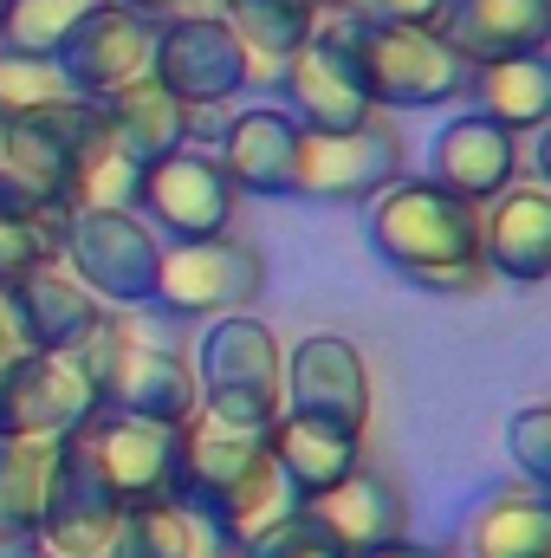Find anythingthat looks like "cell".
Listing matches in <instances>:
<instances>
[{
	"instance_id": "cell-27",
	"label": "cell",
	"mask_w": 551,
	"mask_h": 558,
	"mask_svg": "<svg viewBox=\"0 0 551 558\" xmlns=\"http://www.w3.org/2000/svg\"><path fill=\"white\" fill-rule=\"evenodd\" d=\"M461 105L480 111V118H493V124L513 131V137H532V131L551 118V59L546 52H532V59H493V65H474Z\"/></svg>"
},
{
	"instance_id": "cell-24",
	"label": "cell",
	"mask_w": 551,
	"mask_h": 558,
	"mask_svg": "<svg viewBox=\"0 0 551 558\" xmlns=\"http://www.w3.org/2000/svg\"><path fill=\"white\" fill-rule=\"evenodd\" d=\"M267 448H273L285 487H292V507L331 494L364 461V435L357 428H338V422H318V416H292V410H279V422L267 428Z\"/></svg>"
},
{
	"instance_id": "cell-28",
	"label": "cell",
	"mask_w": 551,
	"mask_h": 558,
	"mask_svg": "<svg viewBox=\"0 0 551 558\" xmlns=\"http://www.w3.org/2000/svg\"><path fill=\"white\" fill-rule=\"evenodd\" d=\"M105 558H234V546L188 507V500H149L124 507Z\"/></svg>"
},
{
	"instance_id": "cell-14",
	"label": "cell",
	"mask_w": 551,
	"mask_h": 558,
	"mask_svg": "<svg viewBox=\"0 0 551 558\" xmlns=\"http://www.w3.org/2000/svg\"><path fill=\"white\" fill-rule=\"evenodd\" d=\"M98 416V397L78 371V357L59 351H20L0 364V441H33L52 448L78 422Z\"/></svg>"
},
{
	"instance_id": "cell-22",
	"label": "cell",
	"mask_w": 551,
	"mask_h": 558,
	"mask_svg": "<svg viewBox=\"0 0 551 558\" xmlns=\"http://www.w3.org/2000/svg\"><path fill=\"white\" fill-rule=\"evenodd\" d=\"M292 149H298V124L279 105H234L221 137H215V162L234 182V195L285 202L292 195Z\"/></svg>"
},
{
	"instance_id": "cell-8",
	"label": "cell",
	"mask_w": 551,
	"mask_h": 558,
	"mask_svg": "<svg viewBox=\"0 0 551 558\" xmlns=\"http://www.w3.org/2000/svg\"><path fill=\"white\" fill-rule=\"evenodd\" d=\"M351 59L377 111L415 118V111H448L467 92V72L454 46L434 26H357L351 20Z\"/></svg>"
},
{
	"instance_id": "cell-39",
	"label": "cell",
	"mask_w": 551,
	"mask_h": 558,
	"mask_svg": "<svg viewBox=\"0 0 551 558\" xmlns=\"http://www.w3.org/2000/svg\"><path fill=\"white\" fill-rule=\"evenodd\" d=\"M0 558H7V553H0Z\"/></svg>"
},
{
	"instance_id": "cell-11",
	"label": "cell",
	"mask_w": 551,
	"mask_h": 558,
	"mask_svg": "<svg viewBox=\"0 0 551 558\" xmlns=\"http://www.w3.org/2000/svg\"><path fill=\"white\" fill-rule=\"evenodd\" d=\"M118 494L105 487L91 448H85V422L72 435H59L46 448V494H39V533L33 553L39 558H105L111 533H118Z\"/></svg>"
},
{
	"instance_id": "cell-25",
	"label": "cell",
	"mask_w": 551,
	"mask_h": 558,
	"mask_svg": "<svg viewBox=\"0 0 551 558\" xmlns=\"http://www.w3.org/2000/svg\"><path fill=\"white\" fill-rule=\"evenodd\" d=\"M454 558H551V500L546 487H500L487 494L467 526H461V546Z\"/></svg>"
},
{
	"instance_id": "cell-38",
	"label": "cell",
	"mask_w": 551,
	"mask_h": 558,
	"mask_svg": "<svg viewBox=\"0 0 551 558\" xmlns=\"http://www.w3.org/2000/svg\"><path fill=\"white\" fill-rule=\"evenodd\" d=\"M285 7H298V13H331V0H285Z\"/></svg>"
},
{
	"instance_id": "cell-31",
	"label": "cell",
	"mask_w": 551,
	"mask_h": 558,
	"mask_svg": "<svg viewBox=\"0 0 551 558\" xmlns=\"http://www.w3.org/2000/svg\"><path fill=\"white\" fill-rule=\"evenodd\" d=\"M59 228H65V215H39V208L0 202V292L13 279H26L33 267L59 260Z\"/></svg>"
},
{
	"instance_id": "cell-16",
	"label": "cell",
	"mask_w": 551,
	"mask_h": 558,
	"mask_svg": "<svg viewBox=\"0 0 551 558\" xmlns=\"http://www.w3.org/2000/svg\"><path fill=\"white\" fill-rule=\"evenodd\" d=\"M85 448H91L105 487L118 494V507L175 500V474H182V428L175 422L98 410V416L85 422Z\"/></svg>"
},
{
	"instance_id": "cell-21",
	"label": "cell",
	"mask_w": 551,
	"mask_h": 558,
	"mask_svg": "<svg viewBox=\"0 0 551 558\" xmlns=\"http://www.w3.org/2000/svg\"><path fill=\"white\" fill-rule=\"evenodd\" d=\"M7 312H13V331H20L26 351H59V357H72V351L105 325L111 305L91 299L78 279L52 260V267H33L26 279L7 286Z\"/></svg>"
},
{
	"instance_id": "cell-33",
	"label": "cell",
	"mask_w": 551,
	"mask_h": 558,
	"mask_svg": "<svg viewBox=\"0 0 551 558\" xmlns=\"http://www.w3.org/2000/svg\"><path fill=\"white\" fill-rule=\"evenodd\" d=\"M506 454H513V468H519L526 487H551V410L546 403L513 410V422H506Z\"/></svg>"
},
{
	"instance_id": "cell-20",
	"label": "cell",
	"mask_w": 551,
	"mask_h": 558,
	"mask_svg": "<svg viewBox=\"0 0 551 558\" xmlns=\"http://www.w3.org/2000/svg\"><path fill=\"white\" fill-rule=\"evenodd\" d=\"M305 513H311L351 558L409 539V494H403L396 474H383V468H370V461H357L331 494L305 500Z\"/></svg>"
},
{
	"instance_id": "cell-17",
	"label": "cell",
	"mask_w": 551,
	"mask_h": 558,
	"mask_svg": "<svg viewBox=\"0 0 551 558\" xmlns=\"http://www.w3.org/2000/svg\"><path fill=\"white\" fill-rule=\"evenodd\" d=\"M519 175H526V137L500 131L480 111H454L434 131V143H428V182H441L448 195H461L474 208H487L493 195H506Z\"/></svg>"
},
{
	"instance_id": "cell-34",
	"label": "cell",
	"mask_w": 551,
	"mask_h": 558,
	"mask_svg": "<svg viewBox=\"0 0 551 558\" xmlns=\"http://www.w3.org/2000/svg\"><path fill=\"white\" fill-rule=\"evenodd\" d=\"M52 98H65L59 65H46V59H7L0 52V118L33 111V105H52Z\"/></svg>"
},
{
	"instance_id": "cell-7",
	"label": "cell",
	"mask_w": 551,
	"mask_h": 558,
	"mask_svg": "<svg viewBox=\"0 0 551 558\" xmlns=\"http://www.w3.org/2000/svg\"><path fill=\"white\" fill-rule=\"evenodd\" d=\"M403 175H409V137L390 111H370L351 131H298L292 149V202L311 208H370Z\"/></svg>"
},
{
	"instance_id": "cell-30",
	"label": "cell",
	"mask_w": 551,
	"mask_h": 558,
	"mask_svg": "<svg viewBox=\"0 0 551 558\" xmlns=\"http://www.w3.org/2000/svg\"><path fill=\"white\" fill-rule=\"evenodd\" d=\"M39 494H46V448L0 441V553H33Z\"/></svg>"
},
{
	"instance_id": "cell-12",
	"label": "cell",
	"mask_w": 551,
	"mask_h": 558,
	"mask_svg": "<svg viewBox=\"0 0 551 558\" xmlns=\"http://www.w3.org/2000/svg\"><path fill=\"white\" fill-rule=\"evenodd\" d=\"M273 85H279V111L298 131H351L377 111L364 78H357V59H351V20L338 7L318 13L311 39L279 65Z\"/></svg>"
},
{
	"instance_id": "cell-35",
	"label": "cell",
	"mask_w": 551,
	"mask_h": 558,
	"mask_svg": "<svg viewBox=\"0 0 551 558\" xmlns=\"http://www.w3.org/2000/svg\"><path fill=\"white\" fill-rule=\"evenodd\" d=\"M357 26H434L448 0H331Z\"/></svg>"
},
{
	"instance_id": "cell-19",
	"label": "cell",
	"mask_w": 551,
	"mask_h": 558,
	"mask_svg": "<svg viewBox=\"0 0 551 558\" xmlns=\"http://www.w3.org/2000/svg\"><path fill=\"white\" fill-rule=\"evenodd\" d=\"M480 267L506 286H546L551 279V189L513 182L480 208Z\"/></svg>"
},
{
	"instance_id": "cell-6",
	"label": "cell",
	"mask_w": 551,
	"mask_h": 558,
	"mask_svg": "<svg viewBox=\"0 0 551 558\" xmlns=\"http://www.w3.org/2000/svg\"><path fill=\"white\" fill-rule=\"evenodd\" d=\"M260 299H267V254L241 228H228L215 241H175V247H162L156 286H149V312H162L182 331H201L215 318L254 312Z\"/></svg>"
},
{
	"instance_id": "cell-4",
	"label": "cell",
	"mask_w": 551,
	"mask_h": 558,
	"mask_svg": "<svg viewBox=\"0 0 551 558\" xmlns=\"http://www.w3.org/2000/svg\"><path fill=\"white\" fill-rule=\"evenodd\" d=\"M98 149H105V111L72 92L0 118V202L39 208V215H72L78 169Z\"/></svg>"
},
{
	"instance_id": "cell-23",
	"label": "cell",
	"mask_w": 551,
	"mask_h": 558,
	"mask_svg": "<svg viewBox=\"0 0 551 558\" xmlns=\"http://www.w3.org/2000/svg\"><path fill=\"white\" fill-rule=\"evenodd\" d=\"M434 33L454 46L461 65L532 59L551 46V0H448Z\"/></svg>"
},
{
	"instance_id": "cell-26",
	"label": "cell",
	"mask_w": 551,
	"mask_h": 558,
	"mask_svg": "<svg viewBox=\"0 0 551 558\" xmlns=\"http://www.w3.org/2000/svg\"><path fill=\"white\" fill-rule=\"evenodd\" d=\"M98 111H105V137H111V149H118L124 162H137V169L188 143V105L169 98L149 72L131 78L124 92H111Z\"/></svg>"
},
{
	"instance_id": "cell-18",
	"label": "cell",
	"mask_w": 551,
	"mask_h": 558,
	"mask_svg": "<svg viewBox=\"0 0 551 558\" xmlns=\"http://www.w3.org/2000/svg\"><path fill=\"white\" fill-rule=\"evenodd\" d=\"M149 46H156V20H143L131 7L105 0V7L72 33V46L59 52V78H65L72 98L105 105L111 92H124L131 78L149 72Z\"/></svg>"
},
{
	"instance_id": "cell-10",
	"label": "cell",
	"mask_w": 551,
	"mask_h": 558,
	"mask_svg": "<svg viewBox=\"0 0 551 558\" xmlns=\"http://www.w3.org/2000/svg\"><path fill=\"white\" fill-rule=\"evenodd\" d=\"M131 208L156 228L162 247H175V241H215V234H228L241 221V195L221 175L215 149H201V143H182V149L143 162Z\"/></svg>"
},
{
	"instance_id": "cell-1",
	"label": "cell",
	"mask_w": 551,
	"mask_h": 558,
	"mask_svg": "<svg viewBox=\"0 0 551 558\" xmlns=\"http://www.w3.org/2000/svg\"><path fill=\"white\" fill-rule=\"evenodd\" d=\"M98 410L118 416H149V422H195L201 416V390H195V357L182 325H169L149 305H111L105 325L72 351Z\"/></svg>"
},
{
	"instance_id": "cell-3",
	"label": "cell",
	"mask_w": 551,
	"mask_h": 558,
	"mask_svg": "<svg viewBox=\"0 0 551 558\" xmlns=\"http://www.w3.org/2000/svg\"><path fill=\"white\" fill-rule=\"evenodd\" d=\"M175 500H188L234 553L241 539H254L267 520L292 507V487L279 474L267 435L228 428V422H182V474H175Z\"/></svg>"
},
{
	"instance_id": "cell-15",
	"label": "cell",
	"mask_w": 551,
	"mask_h": 558,
	"mask_svg": "<svg viewBox=\"0 0 551 558\" xmlns=\"http://www.w3.org/2000/svg\"><path fill=\"white\" fill-rule=\"evenodd\" d=\"M370 403H377V377L370 357L357 351V338L344 331H305L285 351V410L292 416H318L338 428H370Z\"/></svg>"
},
{
	"instance_id": "cell-5",
	"label": "cell",
	"mask_w": 551,
	"mask_h": 558,
	"mask_svg": "<svg viewBox=\"0 0 551 558\" xmlns=\"http://www.w3.org/2000/svg\"><path fill=\"white\" fill-rule=\"evenodd\" d=\"M195 390H201V416L267 435L285 410V338L260 312H234L201 325L195 338Z\"/></svg>"
},
{
	"instance_id": "cell-13",
	"label": "cell",
	"mask_w": 551,
	"mask_h": 558,
	"mask_svg": "<svg viewBox=\"0 0 551 558\" xmlns=\"http://www.w3.org/2000/svg\"><path fill=\"white\" fill-rule=\"evenodd\" d=\"M149 78L169 98H182V105H241L254 92V59L241 52V39L228 33V20L215 7H201V13L156 20Z\"/></svg>"
},
{
	"instance_id": "cell-36",
	"label": "cell",
	"mask_w": 551,
	"mask_h": 558,
	"mask_svg": "<svg viewBox=\"0 0 551 558\" xmlns=\"http://www.w3.org/2000/svg\"><path fill=\"white\" fill-rule=\"evenodd\" d=\"M118 7H131L143 20H175V13H201V7H215V0H118Z\"/></svg>"
},
{
	"instance_id": "cell-37",
	"label": "cell",
	"mask_w": 551,
	"mask_h": 558,
	"mask_svg": "<svg viewBox=\"0 0 551 558\" xmlns=\"http://www.w3.org/2000/svg\"><path fill=\"white\" fill-rule=\"evenodd\" d=\"M357 558H454L441 546H415V539H396V546H377V553H357Z\"/></svg>"
},
{
	"instance_id": "cell-2",
	"label": "cell",
	"mask_w": 551,
	"mask_h": 558,
	"mask_svg": "<svg viewBox=\"0 0 551 558\" xmlns=\"http://www.w3.org/2000/svg\"><path fill=\"white\" fill-rule=\"evenodd\" d=\"M364 234H370L377 260L421 292H487L493 286L480 267V208L448 195L428 175L390 182L370 202Z\"/></svg>"
},
{
	"instance_id": "cell-29",
	"label": "cell",
	"mask_w": 551,
	"mask_h": 558,
	"mask_svg": "<svg viewBox=\"0 0 551 558\" xmlns=\"http://www.w3.org/2000/svg\"><path fill=\"white\" fill-rule=\"evenodd\" d=\"M105 0H0V52L7 59H46V65H59V52L72 46V33Z\"/></svg>"
},
{
	"instance_id": "cell-32",
	"label": "cell",
	"mask_w": 551,
	"mask_h": 558,
	"mask_svg": "<svg viewBox=\"0 0 551 558\" xmlns=\"http://www.w3.org/2000/svg\"><path fill=\"white\" fill-rule=\"evenodd\" d=\"M234 558H351L305 507H285L279 520H267L254 539H241V553Z\"/></svg>"
},
{
	"instance_id": "cell-9",
	"label": "cell",
	"mask_w": 551,
	"mask_h": 558,
	"mask_svg": "<svg viewBox=\"0 0 551 558\" xmlns=\"http://www.w3.org/2000/svg\"><path fill=\"white\" fill-rule=\"evenodd\" d=\"M162 241L137 208H72L59 228V267L105 305H149Z\"/></svg>"
}]
</instances>
